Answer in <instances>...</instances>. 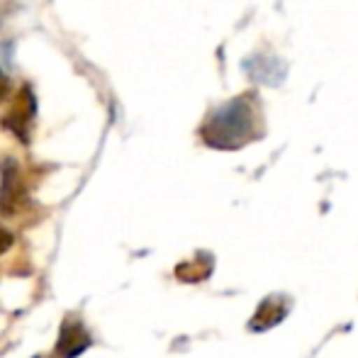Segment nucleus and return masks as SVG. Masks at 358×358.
Here are the masks:
<instances>
[{
  "instance_id": "1",
  "label": "nucleus",
  "mask_w": 358,
  "mask_h": 358,
  "mask_svg": "<svg viewBox=\"0 0 358 358\" xmlns=\"http://www.w3.org/2000/svg\"><path fill=\"white\" fill-rule=\"evenodd\" d=\"M254 137H259V115L251 110L246 98L222 105L203 127V139L215 149H239Z\"/></svg>"
},
{
  "instance_id": "2",
  "label": "nucleus",
  "mask_w": 358,
  "mask_h": 358,
  "mask_svg": "<svg viewBox=\"0 0 358 358\" xmlns=\"http://www.w3.org/2000/svg\"><path fill=\"white\" fill-rule=\"evenodd\" d=\"M0 171H3L0 173V215L15 217L24 208V203H27L22 173H20V166L13 159L5 161Z\"/></svg>"
},
{
  "instance_id": "3",
  "label": "nucleus",
  "mask_w": 358,
  "mask_h": 358,
  "mask_svg": "<svg viewBox=\"0 0 358 358\" xmlns=\"http://www.w3.org/2000/svg\"><path fill=\"white\" fill-rule=\"evenodd\" d=\"M90 346V336L83 329L80 322H66L59 331V341H57V358H76L80 356L85 349Z\"/></svg>"
},
{
  "instance_id": "4",
  "label": "nucleus",
  "mask_w": 358,
  "mask_h": 358,
  "mask_svg": "<svg viewBox=\"0 0 358 358\" xmlns=\"http://www.w3.org/2000/svg\"><path fill=\"white\" fill-rule=\"evenodd\" d=\"M34 110L37 108H34L32 93H29V88H22L17 98H15V105H13V110H10V115L5 117V124L13 127V132L17 134L20 139H27V127L34 117Z\"/></svg>"
},
{
  "instance_id": "5",
  "label": "nucleus",
  "mask_w": 358,
  "mask_h": 358,
  "mask_svg": "<svg viewBox=\"0 0 358 358\" xmlns=\"http://www.w3.org/2000/svg\"><path fill=\"white\" fill-rule=\"evenodd\" d=\"M287 307L280 297H268V300L261 302V307L256 310L254 320H251V329L254 331H266L271 327H275L285 317Z\"/></svg>"
},
{
  "instance_id": "6",
  "label": "nucleus",
  "mask_w": 358,
  "mask_h": 358,
  "mask_svg": "<svg viewBox=\"0 0 358 358\" xmlns=\"http://www.w3.org/2000/svg\"><path fill=\"white\" fill-rule=\"evenodd\" d=\"M10 246H13V234H10L8 229H3V227H0V254H5Z\"/></svg>"
},
{
  "instance_id": "7",
  "label": "nucleus",
  "mask_w": 358,
  "mask_h": 358,
  "mask_svg": "<svg viewBox=\"0 0 358 358\" xmlns=\"http://www.w3.org/2000/svg\"><path fill=\"white\" fill-rule=\"evenodd\" d=\"M8 95H10V80H8V76L0 71V103L8 100Z\"/></svg>"
}]
</instances>
